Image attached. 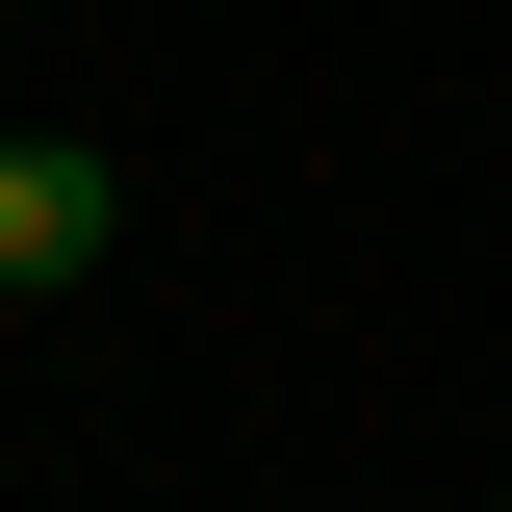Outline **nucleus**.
<instances>
[{
  "label": "nucleus",
  "mask_w": 512,
  "mask_h": 512,
  "mask_svg": "<svg viewBox=\"0 0 512 512\" xmlns=\"http://www.w3.org/2000/svg\"><path fill=\"white\" fill-rule=\"evenodd\" d=\"M103 231H128V180L77 154V128H26V154H0V308H52V282H103Z\"/></svg>",
  "instance_id": "f257e3e1"
}]
</instances>
